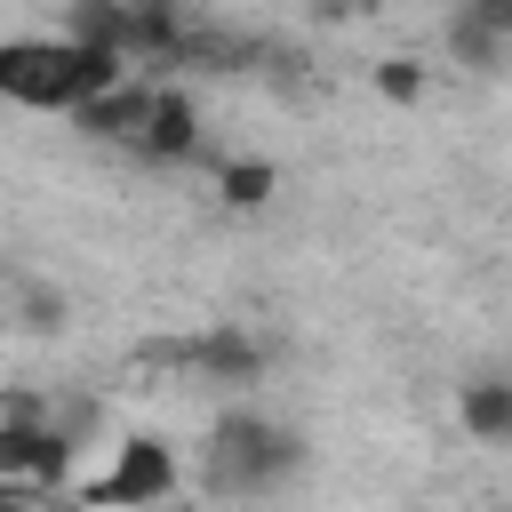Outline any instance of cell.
Returning a JSON list of instances; mask_svg holds the SVG:
<instances>
[{"mask_svg":"<svg viewBox=\"0 0 512 512\" xmlns=\"http://www.w3.org/2000/svg\"><path fill=\"white\" fill-rule=\"evenodd\" d=\"M200 144H208V128H200V104H192V88H160V104H152V128L136 136V152H144L152 168H192V160H200Z\"/></svg>","mask_w":512,"mask_h":512,"instance_id":"cell-7","label":"cell"},{"mask_svg":"<svg viewBox=\"0 0 512 512\" xmlns=\"http://www.w3.org/2000/svg\"><path fill=\"white\" fill-rule=\"evenodd\" d=\"M272 192H280V168H272V160H256V152H232V160H216V200H224L232 216H256Z\"/></svg>","mask_w":512,"mask_h":512,"instance_id":"cell-9","label":"cell"},{"mask_svg":"<svg viewBox=\"0 0 512 512\" xmlns=\"http://www.w3.org/2000/svg\"><path fill=\"white\" fill-rule=\"evenodd\" d=\"M304 472V440L264 408H224L208 424V488L216 496H272Z\"/></svg>","mask_w":512,"mask_h":512,"instance_id":"cell-1","label":"cell"},{"mask_svg":"<svg viewBox=\"0 0 512 512\" xmlns=\"http://www.w3.org/2000/svg\"><path fill=\"white\" fill-rule=\"evenodd\" d=\"M176 448L160 440V432H128L120 448H112V472L88 488L96 504H160V496H176Z\"/></svg>","mask_w":512,"mask_h":512,"instance_id":"cell-2","label":"cell"},{"mask_svg":"<svg viewBox=\"0 0 512 512\" xmlns=\"http://www.w3.org/2000/svg\"><path fill=\"white\" fill-rule=\"evenodd\" d=\"M152 104H160V80H152V72L136 64V72L120 80V88L88 96V104H80V112H64V120H72V128H80L88 144H136V136L152 128Z\"/></svg>","mask_w":512,"mask_h":512,"instance_id":"cell-3","label":"cell"},{"mask_svg":"<svg viewBox=\"0 0 512 512\" xmlns=\"http://www.w3.org/2000/svg\"><path fill=\"white\" fill-rule=\"evenodd\" d=\"M456 8H472L488 32H504V40H512V0H456Z\"/></svg>","mask_w":512,"mask_h":512,"instance_id":"cell-14","label":"cell"},{"mask_svg":"<svg viewBox=\"0 0 512 512\" xmlns=\"http://www.w3.org/2000/svg\"><path fill=\"white\" fill-rule=\"evenodd\" d=\"M456 424L480 440V448H512V376L480 368L456 384Z\"/></svg>","mask_w":512,"mask_h":512,"instance_id":"cell-8","label":"cell"},{"mask_svg":"<svg viewBox=\"0 0 512 512\" xmlns=\"http://www.w3.org/2000/svg\"><path fill=\"white\" fill-rule=\"evenodd\" d=\"M504 56H512V40H504V32H488L472 8H456V16H448V64H464V72H496Z\"/></svg>","mask_w":512,"mask_h":512,"instance_id":"cell-11","label":"cell"},{"mask_svg":"<svg viewBox=\"0 0 512 512\" xmlns=\"http://www.w3.org/2000/svg\"><path fill=\"white\" fill-rule=\"evenodd\" d=\"M64 40H96V48L128 56V0H64Z\"/></svg>","mask_w":512,"mask_h":512,"instance_id":"cell-10","label":"cell"},{"mask_svg":"<svg viewBox=\"0 0 512 512\" xmlns=\"http://www.w3.org/2000/svg\"><path fill=\"white\" fill-rule=\"evenodd\" d=\"M184 368H192V376H208V384H264L272 344H264V336H248V328H232V320H216V328H200V336L184 344Z\"/></svg>","mask_w":512,"mask_h":512,"instance_id":"cell-6","label":"cell"},{"mask_svg":"<svg viewBox=\"0 0 512 512\" xmlns=\"http://www.w3.org/2000/svg\"><path fill=\"white\" fill-rule=\"evenodd\" d=\"M376 96L384 104H424V64L416 56H384L376 64Z\"/></svg>","mask_w":512,"mask_h":512,"instance_id":"cell-13","label":"cell"},{"mask_svg":"<svg viewBox=\"0 0 512 512\" xmlns=\"http://www.w3.org/2000/svg\"><path fill=\"white\" fill-rule=\"evenodd\" d=\"M128 56H136L144 72L192 64V56H200V24L184 16V0H128Z\"/></svg>","mask_w":512,"mask_h":512,"instance_id":"cell-5","label":"cell"},{"mask_svg":"<svg viewBox=\"0 0 512 512\" xmlns=\"http://www.w3.org/2000/svg\"><path fill=\"white\" fill-rule=\"evenodd\" d=\"M0 88H8L24 112H72L64 40H8V48H0Z\"/></svg>","mask_w":512,"mask_h":512,"instance_id":"cell-4","label":"cell"},{"mask_svg":"<svg viewBox=\"0 0 512 512\" xmlns=\"http://www.w3.org/2000/svg\"><path fill=\"white\" fill-rule=\"evenodd\" d=\"M16 320H24V336H56V328H64V288L24 280V288H16Z\"/></svg>","mask_w":512,"mask_h":512,"instance_id":"cell-12","label":"cell"}]
</instances>
